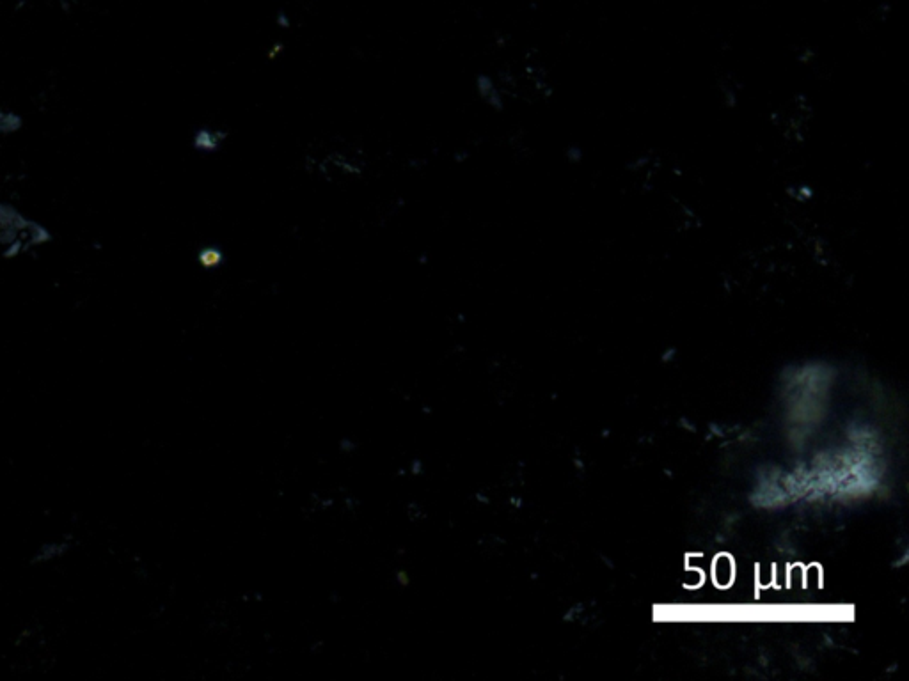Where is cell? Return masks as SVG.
<instances>
[{
    "mask_svg": "<svg viewBox=\"0 0 909 681\" xmlns=\"http://www.w3.org/2000/svg\"><path fill=\"white\" fill-rule=\"evenodd\" d=\"M711 566L714 584H716L718 588H730L732 582L736 579V564H734V559L727 556V554H720V556L714 557Z\"/></svg>",
    "mask_w": 909,
    "mask_h": 681,
    "instance_id": "1",
    "label": "cell"
},
{
    "mask_svg": "<svg viewBox=\"0 0 909 681\" xmlns=\"http://www.w3.org/2000/svg\"><path fill=\"white\" fill-rule=\"evenodd\" d=\"M704 580V570H700L696 566H688L686 568V572H684V586L686 588H700L704 584Z\"/></svg>",
    "mask_w": 909,
    "mask_h": 681,
    "instance_id": "2",
    "label": "cell"
}]
</instances>
